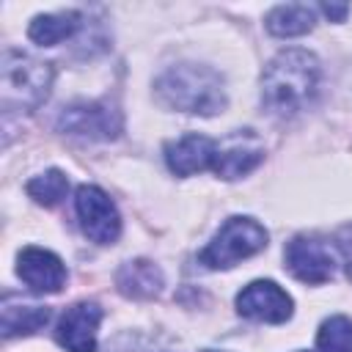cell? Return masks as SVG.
<instances>
[{
  "instance_id": "14",
  "label": "cell",
  "mask_w": 352,
  "mask_h": 352,
  "mask_svg": "<svg viewBox=\"0 0 352 352\" xmlns=\"http://www.w3.org/2000/svg\"><path fill=\"white\" fill-rule=\"evenodd\" d=\"M316 22V11L311 6H302V3H286V6H275L264 25L272 36L278 38H292V36H302L314 28Z\"/></svg>"
},
{
  "instance_id": "19",
  "label": "cell",
  "mask_w": 352,
  "mask_h": 352,
  "mask_svg": "<svg viewBox=\"0 0 352 352\" xmlns=\"http://www.w3.org/2000/svg\"><path fill=\"white\" fill-rule=\"evenodd\" d=\"M107 352H168L162 346H157L148 336H140V333H118L110 344H107Z\"/></svg>"
},
{
  "instance_id": "22",
  "label": "cell",
  "mask_w": 352,
  "mask_h": 352,
  "mask_svg": "<svg viewBox=\"0 0 352 352\" xmlns=\"http://www.w3.org/2000/svg\"><path fill=\"white\" fill-rule=\"evenodd\" d=\"M206 352H212V349H206Z\"/></svg>"
},
{
  "instance_id": "13",
  "label": "cell",
  "mask_w": 352,
  "mask_h": 352,
  "mask_svg": "<svg viewBox=\"0 0 352 352\" xmlns=\"http://www.w3.org/2000/svg\"><path fill=\"white\" fill-rule=\"evenodd\" d=\"M162 270L148 261V258H135V261H126L121 264V270L116 272V286L124 297H132V300H148V297H157L160 289H162Z\"/></svg>"
},
{
  "instance_id": "2",
  "label": "cell",
  "mask_w": 352,
  "mask_h": 352,
  "mask_svg": "<svg viewBox=\"0 0 352 352\" xmlns=\"http://www.w3.org/2000/svg\"><path fill=\"white\" fill-rule=\"evenodd\" d=\"M154 91L165 107L182 113L214 116L226 107L223 77L212 66H201V63H179L165 69L157 77Z\"/></svg>"
},
{
  "instance_id": "9",
  "label": "cell",
  "mask_w": 352,
  "mask_h": 352,
  "mask_svg": "<svg viewBox=\"0 0 352 352\" xmlns=\"http://www.w3.org/2000/svg\"><path fill=\"white\" fill-rule=\"evenodd\" d=\"M104 311L99 308V302L82 300L74 302L72 308L63 311L55 338L66 352H96V330L102 322Z\"/></svg>"
},
{
  "instance_id": "17",
  "label": "cell",
  "mask_w": 352,
  "mask_h": 352,
  "mask_svg": "<svg viewBox=\"0 0 352 352\" xmlns=\"http://www.w3.org/2000/svg\"><path fill=\"white\" fill-rule=\"evenodd\" d=\"M25 190H28V195H30L36 204H41V206H58V204L66 198V192H69V179H66L63 170L50 168V170H44L41 176L30 179V182L25 184Z\"/></svg>"
},
{
  "instance_id": "5",
  "label": "cell",
  "mask_w": 352,
  "mask_h": 352,
  "mask_svg": "<svg viewBox=\"0 0 352 352\" xmlns=\"http://www.w3.org/2000/svg\"><path fill=\"white\" fill-rule=\"evenodd\" d=\"M124 126L121 110L110 102H77L63 107L58 116V129L66 135L88 138V140H110L118 138Z\"/></svg>"
},
{
  "instance_id": "8",
  "label": "cell",
  "mask_w": 352,
  "mask_h": 352,
  "mask_svg": "<svg viewBox=\"0 0 352 352\" xmlns=\"http://www.w3.org/2000/svg\"><path fill=\"white\" fill-rule=\"evenodd\" d=\"M236 311L253 322L280 324L292 319L294 302L275 280H253L236 294Z\"/></svg>"
},
{
  "instance_id": "11",
  "label": "cell",
  "mask_w": 352,
  "mask_h": 352,
  "mask_svg": "<svg viewBox=\"0 0 352 352\" xmlns=\"http://www.w3.org/2000/svg\"><path fill=\"white\" fill-rule=\"evenodd\" d=\"M16 272L36 294H55L66 283L63 261L44 248H25L16 258Z\"/></svg>"
},
{
  "instance_id": "10",
  "label": "cell",
  "mask_w": 352,
  "mask_h": 352,
  "mask_svg": "<svg viewBox=\"0 0 352 352\" xmlns=\"http://www.w3.org/2000/svg\"><path fill=\"white\" fill-rule=\"evenodd\" d=\"M261 160H264V146L256 138V132L253 129H239V132L228 135L226 143H217L212 170L220 179H239V176L250 173Z\"/></svg>"
},
{
  "instance_id": "16",
  "label": "cell",
  "mask_w": 352,
  "mask_h": 352,
  "mask_svg": "<svg viewBox=\"0 0 352 352\" xmlns=\"http://www.w3.org/2000/svg\"><path fill=\"white\" fill-rule=\"evenodd\" d=\"M50 322V308L47 305H11L8 300L3 302V316H0V327L6 338L14 336H30L36 330H41Z\"/></svg>"
},
{
  "instance_id": "12",
  "label": "cell",
  "mask_w": 352,
  "mask_h": 352,
  "mask_svg": "<svg viewBox=\"0 0 352 352\" xmlns=\"http://www.w3.org/2000/svg\"><path fill=\"white\" fill-rule=\"evenodd\" d=\"M214 154H217V143L198 132L182 135L179 140H170L165 146V162L176 176H192L212 168Z\"/></svg>"
},
{
  "instance_id": "7",
  "label": "cell",
  "mask_w": 352,
  "mask_h": 352,
  "mask_svg": "<svg viewBox=\"0 0 352 352\" xmlns=\"http://www.w3.org/2000/svg\"><path fill=\"white\" fill-rule=\"evenodd\" d=\"M283 261H286V270L297 280L311 283V286L330 280L336 272V253L330 250V245L316 239V236H305V234L294 236L286 245Z\"/></svg>"
},
{
  "instance_id": "18",
  "label": "cell",
  "mask_w": 352,
  "mask_h": 352,
  "mask_svg": "<svg viewBox=\"0 0 352 352\" xmlns=\"http://www.w3.org/2000/svg\"><path fill=\"white\" fill-rule=\"evenodd\" d=\"M316 349L319 352H352V319L346 316L324 319L316 333Z\"/></svg>"
},
{
  "instance_id": "3",
  "label": "cell",
  "mask_w": 352,
  "mask_h": 352,
  "mask_svg": "<svg viewBox=\"0 0 352 352\" xmlns=\"http://www.w3.org/2000/svg\"><path fill=\"white\" fill-rule=\"evenodd\" d=\"M52 63L19 50H6L0 60V102L6 113H33L52 88Z\"/></svg>"
},
{
  "instance_id": "21",
  "label": "cell",
  "mask_w": 352,
  "mask_h": 352,
  "mask_svg": "<svg viewBox=\"0 0 352 352\" xmlns=\"http://www.w3.org/2000/svg\"><path fill=\"white\" fill-rule=\"evenodd\" d=\"M341 253H344V264H346V275L352 278V226L341 234Z\"/></svg>"
},
{
  "instance_id": "20",
  "label": "cell",
  "mask_w": 352,
  "mask_h": 352,
  "mask_svg": "<svg viewBox=\"0 0 352 352\" xmlns=\"http://www.w3.org/2000/svg\"><path fill=\"white\" fill-rule=\"evenodd\" d=\"M319 8H322L324 16H330V19H336V22H344V16L349 14V6H346V3H322Z\"/></svg>"
},
{
  "instance_id": "15",
  "label": "cell",
  "mask_w": 352,
  "mask_h": 352,
  "mask_svg": "<svg viewBox=\"0 0 352 352\" xmlns=\"http://www.w3.org/2000/svg\"><path fill=\"white\" fill-rule=\"evenodd\" d=\"M82 25V14L80 11H60V14H38L30 28H28V36L36 41V44H60L66 41L69 36H74Z\"/></svg>"
},
{
  "instance_id": "4",
  "label": "cell",
  "mask_w": 352,
  "mask_h": 352,
  "mask_svg": "<svg viewBox=\"0 0 352 352\" xmlns=\"http://www.w3.org/2000/svg\"><path fill=\"white\" fill-rule=\"evenodd\" d=\"M267 248V231L253 217H228L212 242L201 250V264L209 270H228L242 258H250Z\"/></svg>"
},
{
  "instance_id": "6",
  "label": "cell",
  "mask_w": 352,
  "mask_h": 352,
  "mask_svg": "<svg viewBox=\"0 0 352 352\" xmlns=\"http://www.w3.org/2000/svg\"><path fill=\"white\" fill-rule=\"evenodd\" d=\"M74 209L82 226V234L99 245H110L121 234V214L110 195L94 184H80L74 195Z\"/></svg>"
},
{
  "instance_id": "1",
  "label": "cell",
  "mask_w": 352,
  "mask_h": 352,
  "mask_svg": "<svg viewBox=\"0 0 352 352\" xmlns=\"http://www.w3.org/2000/svg\"><path fill=\"white\" fill-rule=\"evenodd\" d=\"M322 66L308 50L278 52L261 74V102L272 116L292 118L302 113L319 94Z\"/></svg>"
}]
</instances>
